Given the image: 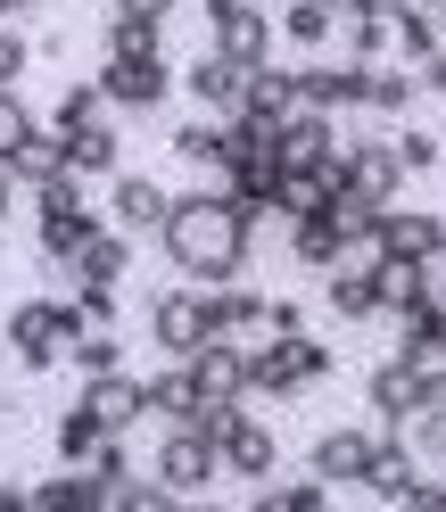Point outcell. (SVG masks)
<instances>
[{
    "label": "cell",
    "instance_id": "1",
    "mask_svg": "<svg viewBox=\"0 0 446 512\" xmlns=\"http://www.w3.org/2000/svg\"><path fill=\"white\" fill-rule=\"evenodd\" d=\"M157 248H166V265H174L182 281L215 290V281H240V273H248V248H257V232L240 223V199H232V190L207 182V190H174V199H166Z\"/></svg>",
    "mask_w": 446,
    "mask_h": 512
},
{
    "label": "cell",
    "instance_id": "2",
    "mask_svg": "<svg viewBox=\"0 0 446 512\" xmlns=\"http://www.w3.org/2000/svg\"><path fill=\"white\" fill-rule=\"evenodd\" d=\"M0 331H9V356H17L25 372H50V364H67V339L91 331V323H83L75 298H25Z\"/></svg>",
    "mask_w": 446,
    "mask_h": 512
},
{
    "label": "cell",
    "instance_id": "3",
    "mask_svg": "<svg viewBox=\"0 0 446 512\" xmlns=\"http://www.w3.org/2000/svg\"><path fill=\"white\" fill-rule=\"evenodd\" d=\"M314 380H331V347L323 339H248V397H298Z\"/></svg>",
    "mask_w": 446,
    "mask_h": 512
},
{
    "label": "cell",
    "instance_id": "4",
    "mask_svg": "<svg viewBox=\"0 0 446 512\" xmlns=\"http://www.w3.org/2000/svg\"><path fill=\"white\" fill-rule=\"evenodd\" d=\"M273 42H281L273 9H257V0H207V50L240 58V67H273Z\"/></svg>",
    "mask_w": 446,
    "mask_h": 512
},
{
    "label": "cell",
    "instance_id": "5",
    "mask_svg": "<svg viewBox=\"0 0 446 512\" xmlns=\"http://www.w3.org/2000/svg\"><path fill=\"white\" fill-rule=\"evenodd\" d=\"M149 339H157V356H174V364H190V356L215 339V331H207V290H199V281L149 298Z\"/></svg>",
    "mask_w": 446,
    "mask_h": 512
},
{
    "label": "cell",
    "instance_id": "6",
    "mask_svg": "<svg viewBox=\"0 0 446 512\" xmlns=\"http://www.w3.org/2000/svg\"><path fill=\"white\" fill-rule=\"evenodd\" d=\"M100 91H108V108L149 116V108H166L174 67H166V50H141V58H100Z\"/></svg>",
    "mask_w": 446,
    "mask_h": 512
},
{
    "label": "cell",
    "instance_id": "7",
    "mask_svg": "<svg viewBox=\"0 0 446 512\" xmlns=\"http://www.w3.org/2000/svg\"><path fill=\"white\" fill-rule=\"evenodd\" d=\"M149 479H157V488H174V496H207L215 479H223V463H215V438H199V430H166V438H157V463H149Z\"/></svg>",
    "mask_w": 446,
    "mask_h": 512
},
{
    "label": "cell",
    "instance_id": "8",
    "mask_svg": "<svg viewBox=\"0 0 446 512\" xmlns=\"http://www.w3.org/2000/svg\"><path fill=\"white\" fill-rule=\"evenodd\" d=\"M298 75V108H323V116H364V58H347V67H331V58H306Z\"/></svg>",
    "mask_w": 446,
    "mask_h": 512
},
{
    "label": "cell",
    "instance_id": "9",
    "mask_svg": "<svg viewBox=\"0 0 446 512\" xmlns=\"http://www.w3.org/2000/svg\"><path fill=\"white\" fill-rule=\"evenodd\" d=\"M215 463H223V479H248V488H257V479L281 471V438L257 422V413H240V422L215 438Z\"/></svg>",
    "mask_w": 446,
    "mask_h": 512
},
{
    "label": "cell",
    "instance_id": "10",
    "mask_svg": "<svg viewBox=\"0 0 446 512\" xmlns=\"http://www.w3.org/2000/svg\"><path fill=\"white\" fill-rule=\"evenodd\" d=\"M405 166H397V149H389V133H356L347 141V190H364V199H380V207H397L405 199Z\"/></svg>",
    "mask_w": 446,
    "mask_h": 512
},
{
    "label": "cell",
    "instance_id": "11",
    "mask_svg": "<svg viewBox=\"0 0 446 512\" xmlns=\"http://www.w3.org/2000/svg\"><path fill=\"white\" fill-rule=\"evenodd\" d=\"M380 430H323L306 446V471L323 479V488H364V463H372Z\"/></svg>",
    "mask_w": 446,
    "mask_h": 512
},
{
    "label": "cell",
    "instance_id": "12",
    "mask_svg": "<svg viewBox=\"0 0 446 512\" xmlns=\"http://www.w3.org/2000/svg\"><path fill=\"white\" fill-rule=\"evenodd\" d=\"M438 248H446V215H430V207H389V215H380V248H372V256L430 265Z\"/></svg>",
    "mask_w": 446,
    "mask_h": 512
},
{
    "label": "cell",
    "instance_id": "13",
    "mask_svg": "<svg viewBox=\"0 0 446 512\" xmlns=\"http://www.w3.org/2000/svg\"><path fill=\"white\" fill-rule=\"evenodd\" d=\"M0 166L17 174V190H34V182H50V174H67V133H58V124H25V133L0 149Z\"/></svg>",
    "mask_w": 446,
    "mask_h": 512
},
{
    "label": "cell",
    "instance_id": "14",
    "mask_svg": "<svg viewBox=\"0 0 446 512\" xmlns=\"http://www.w3.org/2000/svg\"><path fill=\"white\" fill-rule=\"evenodd\" d=\"M273 149H281V166H323V157H339V116L290 108V116L273 124Z\"/></svg>",
    "mask_w": 446,
    "mask_h": 512
},
{
    "label": "cell",
    "instance_id": "15",
    "mask_svg": "<svg viewBox=\"0 0 446 512\" xmlns=\"http://www.w3.org/2000/svg\"><path fill=\"white\" fill-rule=\"evenodd\" d=\"M83 405H91V422H100L108 438H124V430H141V422H149V397H141V380H133V372H100V380H83Z\"/></svg>",
    "mask_w": 446,
    "mask_h": 512
},
{
    "label": "cell",
    "instance_id": "16",
    "mask_svg": "<svg viewBox=\"0 0 446 512\" xmlns=\"http://www.w3.org/2000/svg\"><path fill=\"white\" fill-rule=\"evenodd\" d=\"M182 83H190V100H199L207 116H240V100H248V67H240V58H223V50H199Z\"/></svg>",
    "mask_w": 446,
    "mask_h": 512
},
{
    "label": "cell",
    "instance_id": "17",
    "mask_svg": "<svg viewBox=\"0 0 446 512\" xmlns=\"http://www.w3.org/2000/svg\"><path fill=\"white\" fill-rule=\"evenodd\" d=\"M166 199H174L166 182H149V174H116L100 215L116 223V232H133V240H141V232H157V223H166Z\"/></svg>",
    "mask_w": 446,
    "mask_h": 512
},
{
    "label": "cell",
    "instance_id": "18",
    "mask_svg": "<svg viewBox=\"0 0 446 512\" xmlns=\"http://www.w3.org/2000/svg\"><path fill=\"white\" fill-rule=\"evenodd\" d=\"M265 306H273V298L248 290V281H215V290H207V331L248 347V339H265Z\"/></svg>",
    "mask_w": 446,
    "mask_h": 512
},
{
    "label": "cell",
    "instance_id": "19",
    "mask_svg": "<svg viewBox=\"0 0 446 512\" xmlns=\"http://www.w3.org/2000/svg\"><path fill=\"white\" fill-rule=\"evenodd\" d=\"M323 306L339 314V323H372V314H380V273H372V256H339V265L323 273Z\"/></svg>",
    "mask_w": 446,
    "mask_h": 512
},
{
    "label": "cell",
    "instance_id": "20",
    "mask_svg": "<svg viewBox=\"0 0 446 512\" xmlns=\"http://www.w3.org/2000/svg\"><path fill=\"white\" fill-rule=\"evenodd\" d=\"M339 34L364 67L372 58H397V0H339Z\"/></svg>",
    "mask_w": 446,
    "mask_h": 512
},
{
    "label": "cell",
    "instance_id": "21",
    "mask_svg": "<svg viewBox=\"0 0 446 512\" xmlns=\"http://www.w3.org/2000/svg\"><path fill=\"white\" fill-rule=\"evenodd\" d=\"M67 273L83 281V290H116V281L133 273V232H116V223H100V232L83 240V256H75Z\"/></svg>",
    "mask_w": 446,
    "mask_h": 512
},
{
    "label": "cell",
    "instance_id": "22",
    "mask_svg": "<svg viewBox=\"0 0 446 512\" xmlns=\"http://www.w3.org/2000/svg\"><path fill=\"white\" fill-rule=\"evenodd\" d=\"M182 372L199 380V397H248V347L240 339H207Z\"/></svg>",
    "mask_w": 446,
    "mask_h": 512
},
{
    "label": "cell",
    "instance_id": "23",
    "mask_svg": "<svg viewBox=\"0 0 446 512\" xmlns=\"http://www.w3.org/2000/svg\"><path fill=\"white\" fill-rule=\"evenodd\" d=\"M413 100H422V75H413L405 67V58H372V67H364V116H405Z\"/></svg>",
    "mask_w": 446,
    "mask_h": 512
},
{
    "label": "cell",
    "instance_id": "24",
    "mask_svg": "<svg viewBox=\"0 0 446 512\" xmlns=\"http://www.w3.org/2000/svg\"><path fill=\"white\" fill-rule=\"evenodd\" d=\"M413 455L397 446V430H380V446H372V463H364V496H380V504H413Z\"/></svg>",
    "mask_w": 446,
    "mask_h": 512
},
{
    "label": "cell",
    "instance_id": "25",
    "mask_svg": "<svg viewBox=\"0 0 446 512\" xmlns=\"http://www.w3.org/2000/svg\"><path fill=\"white\" fill-rule=\"evenodd\" d=\"M339 256H347V240H339V215H331V207L290 223V265H298V273H331Z\"/></svg>",
    "mask_w": 446,
    "mask_h": 512
},
{
    "label": "cell",
    "instance_id": "26",
    "mask_svg": "<svg viewBox=\"0 0 446 512\" xmlns=\"http://www.w3.org/2000/svg\"><path fill=\"white\" fill-rule=\"evenodd\" d=\"M67 166L91 182V174H100V182H116L124 174V141H116V124L100 116V124H75V133H67Z\"/></svg>",
    "mask_w": 446,
    "mask_h": 512
},
{
    "label": "cell",
    "instance_id": "27",
    "mask_svg": "<svg viewBox=\"0 0 446 512\" xmlns=\"http://www.w3.org/2000/svg\"><path fill=\"white\" fill-rule=\"evenodd\" d=\"M100 207H67V215H34V240H42V256H50V265H75V256H83V240L91 232H100Z\"/></svg>",
    "mask_w": 446,
    "mask_h": 512
},
{
    "label": "cell",
    "instance_id": "28",
    "mask_svg": "<svg viewBox=\"0 0 446 512\" xmlns=\"http://www.w3.org/2000/svg\"><path fill=\"white\" fill-rule=\"evenodd\" d=\"M372 273H380V314H422L430 306V273L422 265H405V256H372Z\"/></svg>",
    "mask_w": 446,
    "mask_h": 512
},
{
    "label": "cell",
    "instance_id": "29",
    "mask_svg": "<svg viewBox=\"0 0 446 512\" xmlns=\"http://www.w3.org/2000/svg\"><path fill=\"white\" fill-rule=\"evenodd\" d=\"M413 380H422V372H413L405 356H389V364H380V372L364 380V405L380 413V430H397L405 413H413Z\"/></svg>",
    "mask_w": 446,
    "mask_h": 512
},
{
    "label": "cell",
    "instance_id": "30",
    "mask_svg": "<svg viewBox=\"0 0 446 512\" xmlns=\"http://www.w3.org/2000/svg\"><path fill=\"white\" fill-rule=\"evenodd\" d=\"M141 397H149V413H157V422H166V430H182L190 413L207 405V397H199V380H190L182 364H174V372H149V380H141Z\"/></svg>",
    "mask_w": 446,
    "mask_h": 512
},
{
    "label": "cell",
    "instance_id": "31",
    "mask_svg": "<svg viewBox=\"0 0 446 512\" xmlns=\"http://www.w3.org/2000/svg\"><path fill=\"white\" fill-rule=\"evenodd\" d=\"M438 50H446L438 9H422V0H397V58H405V67H430Z\"/></svg>",
    "mask_w": 446,
    "mask_h": 512
},
{
    "label": "cell",
    "instance_id": "32",
    "mask_svg": "<svg viewBox=\"0 0 446 512\" xmlns=\"http://www.w3.org/2000/svg\"><path fill=\"white\" fill-rule=\"evenodd\" d=\"M248 512H331V488H323V479H314V471H298V479H257V504H248Z\"/></svg>",
    "mask_w": 446,
    "mask_h": 512
},
{
    "label": "cell",
    "instance_id": "33",
    "mask_svg": "<svg viewBox=\"0 0 446 512\" xmlns=\"http://www.w3.org/2000/svg\"><path fill=\"white\" fill-rule=\"evenodd\" d=\"M397 356H405L413 372L446 364V306H438V298H430L422 314H405V339H397Z\"/></svg>",
    "mask_w": 446,
    "mask_h": 512
},
{
    "label": "cell",
    "instance_id": "34",
    "mask_svg": "<svg viewBox=\"0 0 446 512\" xmlns=\"http://www.w3.org/2000/svg\"><path fill=\"white\" fill-rule=\"evenodd\" d=\"M290 108H298V75H281V67H248V100H240V116L281 124Z\"/></svg>",
    "mask_w": 446,
    "mask_h": 512
},
{
    "label": "cell",
    "instance_id": "35",
    "mask_svg": "<svg viewBox=\"0 0 446 512\" xmlns=\"http://www.w3.org/2000/svg\"><path fill=\"white\" fill-rule=\"evenodd\" d=\"M108 496H100V479H91V471H58V479H42V488H34V512H100Z\"/></svg>",
    "mask_w": 446,
    "mask_h": 512
},
{
    "label": "cell",
    "instance_id": "36",
    "mask_svg": "<svg viewBox=\"0 0 446 512\" xmlns=\"http://www.w3.org/2000/svg\"><path fill=\"white\" fill-rule=\"evenodd\" d=\"M331 34H339V0H290V9H281V42L323 50Z\"/></svg>",
    "mask_w": 446,
    "mask_h": 512
},
{
    "label": "cell",
    "instance_id": "37",
    "mask_svg": "<svg viewBox=\"0 0 446 512\" xmlns=\"http://www.w3.org/2000/svg\"><path fill=\"white\" fill-rule=\"evenodd\" d=\"M100 438H108V430L91 422V405H83V397H75L67 413H58V463H75V471H83L91 455H100Z\"/></svg>",
    "mask_w": 446,
    "mask_h": 512
},
{
    "label": "cell",
    "instance_id": "38",
    "mask_svg": "<svg viewBox=\"0 0 446 512\" xmlns=\"http://www.w3.org/2000/svg\"><path fill=\"white\" fill-rule=\"evenodd\" d=\"M174 157H182V166H199V174H223V116L182 124V133H174Z\"/></svg>",
    "mask_w": 446,
    "mask_h": 512
},
{
    "label": "cell",
    "instance_id": "39",
    "mask_svg": "<svg viewBox=\"0 0 446 512\" xmlns=\"http://www.w3.org/2000/svg\"><path fill=\"white\" fill-rule=\"evenodd\" d=\"M67 364H75L83 380L124 372V339H116V331H75V339H67Z\"/></svg>",
    "mask_w": 446,
    "mask_h": 512
},
{
    "label": "cell",
    "instance_id": "40",
    "mask_svg": "<svg viewBox=\"0 0 446 512\" xmlns=\"http://www.w3.org/2000/svg\"><path fill=\"white\" fill-rule=\"evenodd\" d=\"M100 116H108L100 75H91V83H67V91H58V108H50V124H58V133H75V124H100Z\"/></svg>",
    "mask_w": 446,
    "mask_h": 512
},
{
    "label": "cell",
    "instance_id": "41",
    "mask_svg": "<svg viewBox=\"0 0 446 512\" xmlns=\"http://www.w3.org/2000/svg\"><path fill=\"white\" fill-rule=\"evenodd\" d=\"M166 50V17H108V58H141Z\"/></svg>",
    "mask_w": 446,
    "mask_h": 512
},
{
    "label": "cell",
    "instance_id": "42",
    "mask_svg": "<svg viewBox=\"0 0 446 512\" xmlns=\"http://www.w3.org/2000/svg\"><path fill=\"white\" fill-rule=\"evenodd\" d=\"M108 512H182V496H174V488H157V479L141 471V479H124V488L108 496Z\"/></svg>",
    "mask_w": 446,
    "mask_h": 512
},
{
    "label": "cell",
    "instance_id": "43",
    "mask_svg": "<svg viewBox=\"0 0 446 512\" xmlns=\"http://www.w3.org/2000/svg\"><path fill=\"white\" fill-rule=\"evenodd\" d=\"M83 471H91V479H100V496H116V488H124V479H141V471H133V446H124V438H100V455H91Z\"/></svg>",
    "mask_w": 446,
    "mask_h": 512
},
{
    "label": "cell",
    "instance_id": "44",
    "mask_svg": "<svg viewBox=\"0 0 446 512\" xmlns=\"http://www.w3.org/2000/svg\"><path fill=\"white\" fill-rule=\"evenodd\" d=\"M389 149H397V166H405V174H430L438 157H446V141H438V133H413V124H397Z\"/></svg>",
    "mask_w": 446,
    "mask_h": 512
},
{
    "label": "cell",
    "instance_id": "45",
    "mask_svg": "<svg viewBox=\"0 0 446 512\" xmlns=\"http://www.w3.org/2000/svg\"><path fill=\"white\" fill-rule=\"evenodd\" d=\"M25 58H34V50H25V34H17V25H0V91H17Z\"/></svg>",
    "mask_w": 446,
    "mask_h": 512
},
{
    "label": "cell",
    "instance_id": "46",
    "mask_svg": "<svg viewBox=\"0 0 446 512\" xmlns=\"http://www.w3.org/2000/svg\"><path fill=\"white\" fill-rule=\"evenodd\" d=\"M265 331H273V339H306V306H298V298H273V306H265Z\"/></svg>",
    "mask_w": 446,
    "mask_h": 512
},
{
    "label": "cell",
    "instance_id": "47",
    "mask_svg": "<svg viewBox=\"0 0 446 512\" xmlns=\"http://www.w3.org/2000/svg\"><path fill=\"white\" fill-rule=\"evenodd\" d=\"M413 413H446V364H430L413 380Z\"/></svg>",
    "mask_w": 446,
    "mask_h": 512
},
{
    "label": "cell",
    "instance_id": "48",
    "mask_svg": "<svg viewBox=\"0 0 446 512\" xmlns=\"http://www.w3.org/2000/svg\"><path fill=\"white\" fill-rule=\"evenodd\" d=\"M75 306H83V323H91V331H116V290H83Z\"/></svg>",
    "mask_w": 446,
    "mask_h": 512
},
{
    "label": "cell",
    "instance_id": "49",
    "mask_svg": "<svg viewBox=\"0 0 446 512\" xmlns=\"http://www.w3.org/2000/svg\"><path fill=\"white\" fill-rule=\"evenodd\" d=\"M25 124H34V108H25L17 91H0V149H9V141L25 133Z\"/></svg>",
    "mask_w": 446,
    "mask_h": 512
},
{
    "label": "cell",
    "instance_id": "50",
    "mask_svg": "<svg viewBox=\"0 0 446 512\" xmlns=\"http://www.w3.org/2000/svg\"><path fill=\"white\" fill-rule=\"evenodd\" d=\"M182 0H108V17H174Z\"/></svg>",
    "mask_w": 446,
    "mask_h": 512
},
{
    "label": "cell",
    "instance_id": "51",
    "mask_svg": "<svg viewBox=\"0 0 446 512\" xmlns=\"http://www.w3.org/2000/svg\"><path fill=\"white\" fill-rule=\"evenodd\" d=\"M9 207H17V174L0 166V223H9Z\"/></svg>",
    "mask_w": 446,
    "mask_h": 512
},
{
    "label": "cell",
    "instance_id": "52",
    "mask_svg": "<svg viewBox=\"0 0 446 512\" xmlns=\"http://www.w3.org/2000/svg\"><path fill=\"white\" fill-rule=\"evenodd\" d=\"M397 512H446V504H438L430 488H413V504H397Z\"/></svg>",
    "mask_w": 446,
    "mask_h": 512
},
{
    "label": "cell",
    "instance_id": "53",
    "mask_svg": "<svg viewBox=\"0 0 446 512\" xmlns=\"http://www.w3.org/2000/svg\"><path fill=\"white\" fill-rule=\"evenodd\" d=\"M25 9H34V0H0V25H9V17H25Z\"/></svg>",
    "mask_w": 446,
    "mask_h": 512
},
{
    "label": "cell",
    "instance_id": "54",
    "mask_svg": "<svg viewBox=\"0 0 446 512\" xmlns=\"http://www.w3.org/2000/svg\"><path fill=\"white\" fill-rule=\"evenodd\" d=\"M182 512H223V504H207V496H182Z\"/></svg>",
    "mask_w": 446,
    "mask_h": 512
},
{
    "label": "cell",
    "instance_id": "55",
    "mask_svg": "<svg viewBox=\"0 0 446 512\" xmlns=\"http://www.w3.org/2000/svg\"><path fill=\"white\" fill-rule=\"evenodd\" d=\"M0 364H9V331H0Z\"/></svg>",
    "mask_w": 446,
    "mask_h": 512
},
{
    "label": "cell",
    "instance_id": "56",
    "mask_svg": "<svg viewBox=\"0 0 446 512\" xmlns=\"http://www.w3.org/2000/svg\"><path fill=\"white\" fill-rule=\"evenodd\" d=\"M430 9H438V25H446V0H430Z\"/></svg>",
    "mask_w": 446,
    "mask_h": 512
},
{
    "label": "cell",
    "instance_id": "57",
    "mask_svg": "<svg viewBox=\"0 0 446 512\" xmlns=\"http://www.w3.org/2000/svg\"><path fill=\"white\" fill-rule=\"evenodd\" d=\"M100 512H108V504H100Z\"/></svg>",
    "mask_w": 446,
    "mask_h": 512
}]
</instances>
